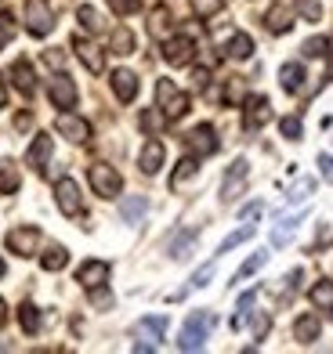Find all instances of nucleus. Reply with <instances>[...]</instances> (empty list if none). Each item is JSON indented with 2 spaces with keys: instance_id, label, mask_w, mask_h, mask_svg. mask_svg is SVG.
<instances>
[{
  "instance_id": "nucleus-1",
  "label": "nucleus",
  "mask_w": 333,
  "mask_h": 354,
  "mask_svg": "<svg viewBox=\"0 0 333 354\" xmlns=\"http://www.w3.org/2000/svg\"><path fill=\"white\" fill-rule=\"evenodd\" d=\"M156 109L163 112V120H181L188 112V94L174 80H156Z\"/></svg>"
},
{
  "instance_id": "nucleus-2",
  "label": "nucleus",
  "mask_w": 333,
  "mask_h": 354,
  "mask_svg": "<svg viewBox=\"0 0 333 354\" xmlns=\"http://www.w3.org/2000/svg\"><path fill=\"white\" fill-rule=\"evenodd\" d=\"M210 329H214V315H210V311H192V315L185 318V329H181L178 347H181V351H199Z\"/></svg>"
},
{
  "instance_id": "nucleus-3",
  "label": "nucleus",
  "mask_w": 333,
  "mask_h": 354,
  "mask_svg": "<svg viewBox=\"0 0 333 354\" xmlns=\"http://www.w3.org/2000/svg\"><path fill=\"white\" fill-rule=\"evenodd\" d=\"M87 181H91V188L98 192L102 199H116L120 188H123V177L116 174V167H109V163H91L87 167Z\"/></svg>"
},
{
  "instance_id": "nucleus-4",
  "label": "nucleus",
  "mask_w": 333,
  "mask_h": 354,
  "mask_svg": "<svg viewBox=\"0 0 333 354\" xmlns=\"http://www.w3.org/2000/svg\"><path fill=\"white\" fill-rule=\"evenodd\" d=\"M26 29L33 37H47L55 29V11L47 0H26Z\"/></svg>"
},
{
  "instance_id": "nucleus-5",
  "label": "nucleus",
  "mask_w": 333,
  "mask_h": 354,
  "mask_svg": "<svg viewBox=\"0 0 333 354\" xmlns=\"http://www.w3.org/2000/svg\"><path fill=\"white\" fill-rule=\"evenodd\" d=\"M55 199H58V210L66 217H84V196H80V185L73 177H62L55 185Z\"/></svg>"
},
{
  "instance_id": "nucleus-6",
  "label": "nucleus",
  "mask_w": 333,
  "mask_h": 354,
  "mask_svg": "<svg viewBox=\"0 0 333 354\" xmlns=\"http://www.w3.org/2000/svg\"><path fill=\"white\" fill-rule=\"evenodd\" d=\"M185 149H188V156H196V159L214 156V152H217V134H214V127H210V123L192 127V131L185 134Z\"/></svg>"
},
{
  "instance_id": "nucleus-7",
  "label": "nucleus",
  "mask_w": 333,
  "mask_h": 354,
  "mask_svg": "<svg viewBox=\"0 0 333 354\" xmlns=\"http://www.w3.org/2000/svg\"><path fill=\"white\" fill-rule=\"evenodd\" d=\"M192 55H196V40H192V37L178 33V37H167V40H163L167 66H188V62H192Z\"/></svg>"
},
{
  "instance_id": "nucleus-8",
  "label": "nucleus",
  "mask_w": 333,
  "mask_h": 354,
  "mask_svg": "<svg viewBox=\"0 0 333 354\" xmlns=\"http://www.w3.org/2000/svg\"><path fill=\"white\" fill-rule=\"evenodd\" d=\"M40 246V228H11L8 232V250L11 253H19V257H33Z\"/></svg>"
},
{
  "instance_id": "nucleus-9",
  "label": "nucleus",
  "mask_w": 333,
  "mask_h": 354,
  "mask_svg": "<svg viewBox=\"0 0 333 354\" xmlns=\"http://www.w3.org/2000/svg\"><path fill=\"white\" fill-rule=\"evenodd\" d=\"M268 120H272V105H268L264 94H253V98L246 102V109H243V127L246 131H261Z\"/></svg>"
},
{
  "instance_id": "nucleus-10",
  "label": "nucleus",
  "mask_w": 333,
  "mask_h": 354,
  "mask_svg": "<svg viewBox=\"0 0 333 354\" xmlns=\"http://www.w3.org/2000/svg\"><path fill=\"white\" fill-rule=\"evenodd\" d=\"M55 152V141L47 138V134H37L33 145H29V152H26V163L33 167V174H44L47 170V159H51Z\"/></svg>"
},
{
  "instance_id": "nucleus-11",
  "label": "nucleus",
  "mask_w": 333,
  "mask_h": 354,
  "mask_svg": "<svg viewBox=\"0 0 333 354\" xmlns=\"http://www.w3.org/2000/svg\"><path fill=\"white\" fill-rule=\"evenodd\" d=\"M246 174H250L246 159H235V163H232V170L225 174V185H221V199H225V203H232L235 196H240V192H243V185H246Z\"/></svg>"
},
{
  "instance_id": "nucleus-12",
  "label": "nucleus",
  "mask_w": 333,
  "mask_h": 354,
  "mask_svg": "<svg viewBox=\"0 0 333 354\" xmlns=\"http://www.w3.org/2000/svg\"><path fill=\"white\" fill-rule=\"evenodd\" d=\"M58 134L76 141V145H84L91 138V123L80 120V116H73V112H62V116H58Z\"/></svg>"
},
{
  "instance_id": "nucleus-13",
  "label": "nucleus",
  "mask_w": 333,
  "mask_h": 354,
  "mask_svg": "<svg viewBox=\"0 0 333 354\" xmlns=\"http://www.w3.org/2000/svg\"><path fill=\"white\" fill-rule=\"evenodd\" d=\"M73 47H76V55H80V62L87 66V73H94L98 76L102 69H105V55L94 47L91 40H84V37H73Z\"/></svg>"
},
{
  "instance_id": "nucleus-14",
  "label": "nucleus",
  "mask_w": 333,
  "mask_h": 354,
  "mask_svg": "<svg viewBox=\"0 0 333 354\" xmlns=\"http://www.w3.org/2000/svg\"><path fill=\"white\" fill-rule=\"evenodd\" d=\"M51 102L58 105V109H73L76 105V87H73V80L66 76V73H58L55 80H51Z\"/></svg>"
},
{
  "instance_id": "nucleus-15",
  "label": "nucleus",
  "mask_w": 333,
  "mask_h": 354,
  "mask_svg": "<svg viewBox=\"0 0 333 354\" xmlns=\"http://www.w3.org/2000/svg\"><path fill=\"white\" fill-rule=\"evenodd\" d=\"M105 279H109L105 261H87L80 271H76V282H80L84 289H98V286H105Z\"/></svg>"
},
{
  "instance_id": "nucleus-16",
  "label": "nucleus",
  "mask_w": 333,
  "mask_h": 354,
  "mask_svg": "<svg viewBox=\"0 0 333 354\" xmlns=\"http://www.w3.org/2000/svg\"><path fill=\"white\" fill-rule=\"evenodd\" d=\"M163 156H167V152H163V141H156V138H152V141H145V149H141V156H138L141 174H149V177H152L156 170L163 167Z\"/></svg>"
},
{
  "instance_id": "nucleus-17",
  "label": "nucleus",
  "mask_w": 333,
  "mask_h": 354,
  "mask_svg": "<svg viewBox=\"0 0 333 354\" xmlns=\"http://www.w3.org/2000/svg\"><path fill=\"white\" fill-rule=\"evenodd\" d=\"M113 94L120 102H134L138 98V76L131 69H116L113 73Z\"/></svg>"
},
{
  "instance_id": "nucleus-18",
  "label": "nucleus",
  "mask_w": 333,
  "mask_h": 354,
  "mask_svg": "<svg viewBox=\"0 0 333 354\" xmlns=\"http://www.w3.org/2000/svg\"><path fill=\"white\" fill-rule=\"evenodd\" d=\"M11 84L19 87V91L26 94V98H29V94L37 91V80H33V66H29L26 58H19V62H15V66H11Z\"/></svg>"
},
{
  "instance_id": "nucleus-19",
  "label": "nucleus",
  "mask_w": 333,
  "mask_h": 354,
  "mask_svg": "<svg viewBox=\"0 0 333 354\" xmlns=\"http://www.w3.org/2000/svg\"><path fill=\"white\" fill-rule=\"evenodd\" d=\"M264 26H268V33H287V29L294 26V11H290L287 4L268 8V15H264Z\"/></svg>"
},
{
  "instance_id": "nucleus-20",
  "label": "nucleus",
  "mask_w": 333,
  "mask_h": 354,
  "mask_svg": "<svg viewBox=\"0 0 333 354\" xmlns=\"http://www.w3.org/2000/svg\"><path fill=\"white\" fill-rule=\"evenodd\" d=\"M279 80H282V91H290V94H297L300 87H305V66L300 62H287V66L279 69Z\"/></svg>"
},
{
  "instance_id": "nucleus-21",
  "label": "nucleus",
  "mask_w": 333,
  "mask_h": 354,
  "mask_svg": "<svg viewBox=\"0 0 333 354\" xmlns=\"http://www.w3.org/2000/svg\"><path fill=\"white\" fill-rule=\"evenodd\" d=\"M319 318H315V315H300L297 322H294V336H297V340L300 344H315V340H319Z\"/></svg>"
},
{
  "instance_id": "nucleus-22",
  "label": "nucleus",
  "mask_w": 333,
  "mask_h": 354,
  "mask_svg": "<svg viewBox=\"0 0 333 354\" xmlns=\"http://www.w3.org/2000/svg\"><path fill=\"white\" fill-rule=\"evenodd\" d=\"M138 336H145V340H160V336L167 333V318L163 315H156V318H141L138 326H134Z\"/></svg>"
},
{
  "instance_id": "nucleus-23",
  "label": "nucleus",
  "mask_w": 333,
  "mask_h": 354,
  "mask_svg": "<svg viewBox=\"0 0 333 354\" xmlns=\"http://www.w3.org/2000/svg\"><path fill=\"white\" fill-rule=\"evenodd\" d=\"M109 47H113V55H131L134 51V33L127 26H116L113 37H109Z\"/></svg>"
},
{
  "instance_id": "nucleus-24",
  "label": "nucleus",
  "mask_w": 333,
  "mask_h": 354,
  "mask_svg": "<svg viewBox=\"0 0 333 354\" xmlns=\"http://www.w3.org/2000/svg\"><path fill=\"white\" fill-rule=\"evenodd\" d=\"M11 192H19V170L11 159H0V196H11Z\"/></svg>"
},
{
  "instance_id": "nucleus-25",
  "label": "nucleus",
  "mask_w": 333,
  "mask_h": 354,
  "mask_svg": "<svg viewBox=\"0 0 333 354\" xmlns=\"http://www.w3.org/2000/svg\"><path fill=\"white\" fill-rule=\"evenodd\" d=\"M312 304H315V308H323V311H333V282L330 279L312 286Z\"/></svg>"
},
{
  "instance_id": "nucleus-26",
  "label": "nucleus",
  "mask_w": 333,
  "mask_h": 354,
  "mask_svg": "<svg viewBox=\"0 0 333 354\" xmlns=\"http://www.w3.org/2000/svg\"><path fill=\"white\" fill-rule=\"evenodd\" d=\"M149 210V203H145V196H134V199H127L123 206H120V217L127 221V224H138L141 221V214Z\"/></svg>"
},
{
  "instance_id": "nucleus-27",
  "label": "nucleus",
  "mask_w": 333,
  "mask_h": 354,
  "mask_svg": "<svg viewBox=\"0 0 333 354\" xmlns=\"http://www.w3.org/2000/svg\"><path fill=\"white\" fill-rule=\"evenodd\" d=\"M225 55H228V58H240V62L250 58V55H253V40H250L246 33H235V37L228 40V47H225Z\"/></svg>"
},
{
  "instance_id": "nucleus-28",
  "label": "nucleus",
  "mask_w": 333,
  "mask_h": 354,
  "mask_svg": "<svg viewBox=\"0 0 333 354\" xmlns=\"http://www.w3.org/2000/svg\"><path fill=\"white\" fill-rule=\"evenodd\" d=\"M305 221V214H297V217H287V221H279V228L272 232V246H287L290 243V235L297 232V224Z\"/></svg>"
},
{
  "instance_id": "nucleus-29",
  "label": "nucleus",
  "mask_w": 333,
  "mask_h": 354,
  "mask_svg": "<svg viewBox=\"0 0 333 354\" xmlns=\"http://www.w3.org/2000/svg\"><path fill=\"white\" fill-rule=\"evenodd\" d=\"M66 264H69V253L62 250V246H51V250L40 257V268H44V271H62Z\"/></svg>"
},
{
  "instance_id": "nucleus-30",
  "label": "nucleus",
  "mask_w": 333,
  "mask_h": 354,
  "mask_svg": "<svg viewBox=\"0 0 333 354\" xmlns=\"http://www.w3.org/2000/svg\"><path fill=\"white\" fill-rule=\"evenodd\" d=\"M19 326H22V333H40V311L33 308V304H22L19 308Z\"/></svg>"
},
{
  "instance_id": "nucleus-31",
  "label": "nucleus",
  "mask_w": 333,
  "mask_h": 354,
  "mask_svg": "<svg viewBox=\"0 0 333 354\" xmlns=\"http://www.w3.org/2000/svg\"><path fill=\"white\" fill-rule=\"evenodd\" d=\"M76 19H80V26L87 29V33H98L102 29V15H98V8H91V4L76 8Z\"/></svg>"
},
{
  "instance_id": "nucleus-32",
  "label": "nucleus",
  "mask_w": 333,
  "mask_h": 354,
  "mask_svg": "<svg viewBox=\"0 0 333 354\" xmlns=\"http://www.w3.org/2000/svg\"><path fill=\"white\" fill-rule=\"evenodd\" d=\"M149 29H152V37H167V29H170V11L160 4V8H152L149 15Z\"/></svg>"
},
{
  "instance_id": "nucleus-33",
  "label": "nucleus",
  "mask_w": 333,
  "mask_h": 354,
  "mask_svg": "<svg viewBox=\"0 0 333 354\" xmlns=\"http://www.w3.org/2000/svg\"><path fill=\"white\" fill-rule=\"evenodd\" d=\"M196 174V156H188V159H181L178 163V170H174V177H170V188H181L188 177Z\"/></svg>"
},
{
  "instance_id": "nucleus-34",
  "label": "nucleus",
  "mask_w": 333,
  "mask_h": 354,
  "mask_svg": "<svg viewBox=\"0 0 333 354\" xmlns=\"http://www.w3.org/2000/svg\"><path fill=\"white\" fill-rule=\"evenodd\" d=\"M192 243H196V232H181V235L170 243V257H178V261H181V257H188Z\"/></svg>"
},
{
  "instance_id": "nucleus-35",
  "label": "nucleus",
  "mask_w": 333,
  "mask_h": 354,
  "mask_svg": "<svg viewBox=\"0 0 333 354\" xmlns=\"http://www.w3.org/2000/svg\"><path fill=\"white\" fill-rule=\"evenodd\" d=\"M253 300H258V289H250V293L240 297V315L232 318V329H240L243 322H246V315H250V308H253Z\"/></svg>"
},
{
  "instance_id": "nucleus-36",
  "label": "nucleus",
  "mask_w": 333,
  "mask_h": 354,
  "mask_svg": "<svg viewBox=\"0 0 333 354\" xmlns=\"http://www.w3.org/2000/svg\"><path fill=\"white\" fill-rule=\"evenodd\" d=\"M11 37H15V15L11 11H0V51L11 44Z\"/></svg>"
},
{
  "instance_id": "nucleus-37",
  "label": "nucleus",
  "mask_w": 333,
  "mask_h": 354,
  "mask_svg": "<svg viewBox=\"0 0 333 354\" xmlns=\"http://www.w3.org/2000/svg\"><path fill=\"white\" fill-rule=\"evenodd\" d=\"M264 261H268V253H253L250 257V261L240 268V271H235V282H243V279H250L253 275V271H258V268H264Z\"/></svg>"
},
{
  "instance_id": "nucleus-38",
  "label": "nucleus",
  "mask_w": 333,
  "mask_h": 354,
  "mask_svg": "<svg viewBox=\"0 0 333 354\" xmlns=\"http://www.w3.org/2000/svg\"><path fill=\"white\" fill-rule=\"evenodd\" d=\"M246 239H253V228H240V232H232V235L225 239V243L217 246V253H228V250H235V246H243Z\"/></svg>"
},
{
  "instance_id": "nucleus-39",
  "label": "nucleus",
  "mask_w": 333,
  "mask_h": 354,
  "mask_svg": "<svg viewBox=\"0 0 333 354\" xmlns=\"http://www.w3.org/2000/svg\"><path fill=\"white\" fill-rule=\"evenodd\" d=\"M279 131H282V138L287 141H300V116H287L279 123Z\"/></svg>"
},
{
  "instance_id": "nucleus-40",
  "label": "nucleus",
  "mask_w": 333,
  "mask_h": 354,
  "mask_svg": "<svg viewBox=\"0 0 333 354\" xmlns=\"http://www.w3.org/2000/svg\"><path fill=\"white\" fill-rule=\"evenodd\" d=\"M326 51H330V40H326V37H312V40L305 44V55H308V58H323Z\"/></svg>"
},
{
  "instance_id": "nucleus-41",
  "label": "nucleus",
  "mask_w": 333,
  "mask_h": 354,
  "mask_svg": "<svg viewBox=\"0 0 333 354\" xmlns=\"http://www.w3.org/2000/svg\"><path fill=\"white\" fill-rule=\"evenodd\" d=\"M312 188H315V181H312V177H300V181L294 185V192H290V203L308 199V196H312Z\"/></svg>"
},
{
  "instance_id": "nucleus-42",
  "label": "nucleus",
  "mask_w": 333,
  "mask_h": 354,
  "mask_svg": "<svg viewBox=\"0 0 333 354\" xmlns=\"http://www.w3.org/2000/svg\"><path fill=\"white\" fill-rule=\"evenodd\" d=\"M192 4H196V15H203V19H214L225 0H192Z\"/></svg>"
},
{
  "instance_id": "nucleus-43",
  "label": "nucleus",
  "mask_w": 333,
  "mask_h": 354,
  "mask_svg": "<svg viewBox=\"0 0 333 354\" xmlns=\"http://www.w3.org/2000/svg\"><path fill=\"white\" fill-rule=\"evenodd\" d=\"M300 15H305L308 22H319V15H323V8L315 4V0H300Z\"/></svg>"
},
{
  "instance_id": "nucleus-44",
  "label": "nucleus",
  "mask_w": 333,
  "mask_h": 354,
  "mask_svg": "<svg viewBox=\"0 0 333 354\" xmlns=\"http://www.w3.org/2000/svg\"><path fill=\"white\" fill-rule=\"evenodd\" d=\"M210 275H214V261H210V264H203V268L196 271V275H192V286H196V289H203V286L210 282Z\"/></svg>"
},
{
  "instance_id": "nucleus-45",
  "label": "nucleus",
  "mask_w": 333,
  "mask_h": 354,
  "mask_svg": "<svg viewBox=\"0 0 333 354\" xmlns=\"http://www.w3.org/2000/svg\"><path fill=\"white\" fill-rule=\"evenodd\" d=\"M240 98H243V84H240V80H228V87H225V102H228V105H235Z\"/></svg>"
},
{
  "instance_id": "nucleus-46",
  "label": "nucleus",
  "mask_w": 333,
  "mask_h": 354,
  "mask_svg": "<svg viewBox=\"0 0 333 354\" xmlns=\"http://www.w3.org/2000/svg\"><path fill=\"white\" fill-rule=\"evenodd\" d=\"M44 62H47V66H51L55 73L66 69V55H62V51H44Z\"/></svg>"
},
{
  "instance_id": "nucleus-47",
  "label": "nucleus",
  "mask_w": 333,
  "mask_h": 354,
  "mask_svg": "<svg viewBox=\"0 0 333 354\" xmlns=\"http://www.w3.org/2000/svg\"><path fill=\"white\" fill-rule=\"evenodd\" d=\"M109 4H113L120 15H134V11L141 8V0H109Z\"/></svg>"
},
{
  "instance_id": "nucleus-48",
  "label": "nucleus",
  "mask_w": 333,
  "mask_h": 354,
  "mask_svg": "<svg viewBox=\"0 0 333 354\" xmlns=\"http://www.w3.org/2000/svg\"><path fill=\"white\" fill-rule=\"evenodd\" d=\"M91 304H94V308H109V304H113V297H109L105 289L98 286V289H91Z\"/></svg>"
},
{
  "instance_id": "nucleus-49",
  "label": "nucleus",
  "mask_w": 333,
  "mask_h": 354,
  "mask_svg": "<svg viewBox=\"0 0 333 354\" xmlns=\"http://www.w3.org/2000/svg\"><path fill=\"white\" fill-rule=\"evenodd\" d=\"M264 214V203H250V206H243L240 210V221H253V217H261Z\"/></svg>"
},
{
  "instance_id": "nucleus-50",
  "label": "nucleus",
  "mask_w": 333,
  "mask_h": 354,
  "mask_svg": "<svg viewBox=\"0 0 333 354\" xmlns=\"http://www.w3.org/2000/svg\"><path fill=\"white\" fill-rule=\"evenodd\" d=\"M268 326H272V318H268V315H258V322H253V336H258V340H264Z\"/></svg>"
},
{
  "instance_id": "nucleus-51",
  "label": "nucleus",
  "mask_w": 333,
  "mask_h": 354,
  "mask_svg": "<svg viewBox=\"0 0 333 354\" xmlns=\"http://www.w3.org/2000/svg\"><path fill=\"white\" fill-rule=\"evenodd\" d=\"M319 170H323V177H326V181H330V185H333V159H330V156H326V152H323V156H319Z\"/></svg>"
},
{
  "instance_id": "nucleus-52",
  "label": "nucleus",
  "mask_w": 333,
  "mask_h": 354,
  "mask_svg": "<svg viewBox=\"0 0 333 354\" xmlns=\"http://www.w3.org/2000/svg\"><path fill=\"white\" fill-rule=\"evenodd\" d=\"M160 116H156V112H145V116H141V127H145V131H160Z\"/></svg>"
},
{
  "instance_id": "nucleus-53",
  "label": "nucleus",
  "mask_w": 333,
  "mask_h": 354,
  "mask_svg": "<svg viewBox=\"0 0 333 354\" xmlns=\"http://www.w3.org/2000/svg\"><path fill=\"white\" fill-rule=\"evenodd\" d=\"M29 123H33V116H29V112H22V116H19V120H15V127H19V131H26V127H29Z\"/></svg>"
},
{
  "instance_id": "nucleus-54",
  "label": "nucleus",
  "mask_w": 333,
  "mask_h": 354,
  "mask_svg": "<svg viewBox=\"0 0 333 354\" xmlns=\"http://www.w3.org/2000/svg\"><path fill=\"white\" fill-rule=\"evenodd\" d=\"M192 80H196V87H207V69H196Z\"/></svg>"
},
{
  "instance_id": "nucleus-55",
  "label": "nucleus",
  "mask_w": 333,
  "mask_h": 354,
  "mask_svg": "<svg viewBox=\"0 0 333 354\" xmlns=\"http://www.w3.org/2000/svg\"><path fill=\"white\" fill-rule=\"evenodd\" d=\"M4 102H8V87H4V76H0V109H4Z\"/></svg>"
},
{
  "instance_id": "nucleus-56",
  "label": "nucleus",
  "mask_w": 333,
  "mask_h": 354,
  "mask_svg": "<svg viewBox=\"0 0 333 354\" xmlns=\"http://www.w3.org/2000/svg\"><path fill=\"white\" fill-rule=\"evenodd\" d=\"M4 322H8V304L0 300V326H4Z\"/></svg>"
},
{
  "instance_id": "nucleus-57",
  "label": "nucleus",
  "mask_w": 333,
  "mask_h": 354,
  "mask_svg": "<svg viewBox=\"0 0 333 354\" xmlns=\"http://www.w3.org/2000/svg\"><path fill=\"white\" fill-rule=\"evenodd\" d=\"M4 271H8V264H4V261H0V279H4Z\"/></svg>"
}]
</instances>
